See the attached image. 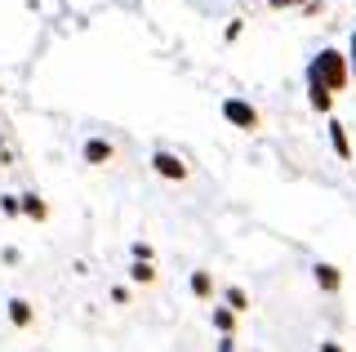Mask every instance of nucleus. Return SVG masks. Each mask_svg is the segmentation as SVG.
I'll return each mask as SVG.
<instances>
[{"mask_svg":"<svg viewBox=\"0 0 356 352\" xmlns=\"http://www.w3.org/2000/svg\"><path fill=\"white\" fill-rule=\"evenodd\" d=\"M214 330H218L222 339L236 335V312H232V307H222V303H214Z\"/></svg>","mask_w":356,"mask_h":352,"instance_id":"9b49d317","label":"nucleus"},{"mask_svg":"<svg viewBox=\"0 0 356 352\" xmlns=\"http://www.w3.org/2000/svg\"><path fill=\"white\" fill-rule=\"evenodd\" d=\"M321 352H343V348L334 344V339H325V344H321Z\"/></svg>","mask_w":356,"mask_h":352,"instance_id":"a211bd4d","label":"nucleus"},{"mask_svg":"<svg viewBox=\"0 0 356 352\" xmlns=\"http://www.w3.org/2000/svg\"><path fill=\"white\" fill-rule=\"evenodd\" d=\"M81 157H85V165H107V161H116V147L107 138H85Z\"/></svg>","mask_w":356,"mask_h":352,"instance_id":"39448f33","label":"nucleus"},{"mask_svg":"<svg viewBox=\"0 0 356 352\" xmlns=\"http://www.w3.org/2000/svg\"><path fill=\"white\" fill-rule=\"evenodd\" d=\"M218 352H236V335H227V339H218Z\"/></svg>","mask_w":356,"mask_h":352,"instance_id":"dca6fc26","label":"nucleus"},{"mask_svg":"<svg viewBox=\"0 0 356 352\" xmlns=\"http://www.w3.org/2000/svg\"><path fill=\"white\" fill-rule=\"evenodd\" d=\"M18 201H22V214H27V218H36V223H40V218H49V205H44L36 192H22Z\"/></svg>","mask_w":356,"mask_h":352,"instance_id":"9d476101","label":"nucleus"},{"mask_svg":"<svg viewBox=\"0 0 356 352\" xmlns=\"http://www.w3.org/2000/svg\"><path fill=\"white\" fill-rule=\"evenodd\" d=\"M0 210H5V214H22V201H18V196H0Z\"/></svg>","mask_w":356,"mask_h":352,"instance_id":"4468645a","label":"nucleus"},{"mask_svg":"<svg viewBox=\"0 0 356 352\" xmlns=\"http://www.w3.org/2000/svg\"><path fill=\"white\" fill-rule=\"evenodd\" d=\"M192 294H196V299H214V281H209V272H205V268H196V272H192Z\"/></svg>","mask_w":356,"mask_h":352,"instance_id":"f8f14e48","label":"nucleus"},{"mask_svg":"<svg viewBox=\"0 0 356 352\" xmlns=\"http://www.w3.org/2000/svg\"><path fill=\"white\" fill-rule=\"evenodd\" d=\"M222 120H227V125H236V129H245V134H254L263 116H259V107L245 103V98H222Z\"/></svg>","mask_w":356,"mask_h":352,"instance_id":"f03ea898","label":"nucleus"},{"mask_svg":"<svg viewBox=\"0 0 356 352\" xmlns=\"http://www.w3.org/2000/svg\"><path fill=\"white\" fill-rule=\"evenodd\" d=\"M307 103H312V112L330 116V107H334V94L325 90V85H307Z\"/></svg>","mask_w":356,"mask_h":352,"instance_id":"6e6552de","label":"nucleus"},{"mask_svg":"<svg viewBox=\"0 0 356 352\" xmlns=\"http://www.w3.org/2000/svg\"><path fill=\"white\" fill-rule=\"evenodd\" d=\"M312 281H316L325 294H339V290H343V272H339V263H312Z\"/></svg>","mask_w":356,"mask_h":352,"instance_id":"20e7f679","label":"nucleus"},{"mask_svg":"<svg viewBox=\"0 0 356 352\" xmlns=\"http://www.w3.org/2000/svg\"><path fill=\"white\" fill-rule=\"evenodd\" d=\"M330 147L339 152V161H352V138H348V125H343V120H330Z\"/></svg>","mask_w":356,"mask_h":352,"instance_id":"423d86ee","label":"nucleus"},{"mask_svg":"<svg viewBox=\"0 0 356 352\" xmlns=\"http://www.w3.org/2000/svg\"><path fill=\"white\" fill-rule=\"evenodd\" d=\"M152 170L161 174V179H170V183H183L187 179V161L174 157V152H152Z\"/></svg>","mask_w":356,"mask_h":352,"instance_id":"7ed1b4c3","label":"nucleus"},{"mask_svg":"<svg viewBox=\"0 0 356 352\" xmlns=\"http://www.w3.org/2000/svg\"><path fill=\"white\" fill-rule=\"evenodd\" d=\"M348 67H352V76H356V31H352V45H348Z\"/></svg>","mask_w":356,"mask_h":352,"instance_id":"2eb2a0df","label":"nucleus"},{"mask_svg":"<svg viewBox=\"0 0 356 352\" xmlns=\"http://www.w3.org/2000/svg\"><path fill=\"white\" fill-rule=\"evenodd\" d=\"M129 281L152 285V281H156V268H152V263H138V259H134V263H129Z\"/></svg>","mask_w":356,"mask_h":352,"instance_id":"ddd939ff","label":"nucleus"},{"mask_svg":"<svg viewBox=\"0 0 356 352\" xmlns=\"http://www.w3.org/2000/svg\"><path fill=\"white\" fill-rule=\"evenodd\" d=\"M9 321H14L18 330H27L31 321H36V307H31L27 299H9Z\"/></svg>","mask_w":356,"mask_h":352,"instance_id":"0eeeda50","label":"nucleus"},{"mask_svg":"<svg viewBox=\"0 0 356 352\" xmlns=\"http://www.w3.org/2000/svg\"><path fill=\"white\" fill-rule=\"evenodd\" d=\"M272 9H294V5H303V0H267Z\"/></svg>","mask_w":356,"mask_h":352,"instance_id":"f3484780","label":"nucleus"},{"mask_svg":"<svg viewBox=\"0 0 356 352\" xmlns=\"http://www.w3.org/2000/svg\"><path fill=\"white\" fill-rule=\"evenodd\" d=\"M348 81H352V67H348V54H339V49H321L307 63V85H325L330 94H339V90H348Z\"/></svg>","mask_w":356,"mask_h":352,"instance_id":"f257e3e1","label":"nucleus"},{"mask_svg":"<svg viewBox=\"0 0 356 352\" xmlns=\"http://www.w3.org/2000/svg\"><path fill=\"white\" fill-rule=\"evenodd\" d=\"M222 307H232V312H250V294L241 290V285H227V290H222Z\"/></svg>","mask_w":356,"mask_h":352,"instance_id":"1a4fd4ad","label":"nucleus"}]
</instances>
